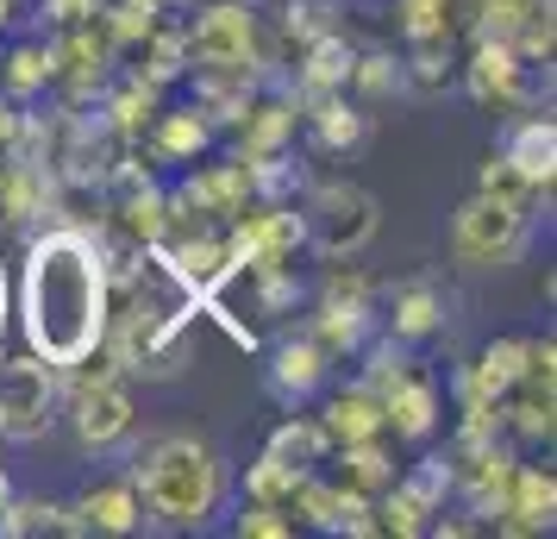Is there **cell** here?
Listing matches in <instances>:
<instances>
[{
	"label": "cell",
	"mask_w": 557,
	"mask_h": 539,
	"mask_svg": "<svg viewBox=\"0 0 557 539\" xmlns=\"http://www.w3.org/2000/svg\"><path fill=\"white\" fill-rule=\"evenodd\" d=\"M107 333V270L82 232H51L26 257V339L38 358L82 364Z\"/></svg>",
	"instance_id": "1"
},
{
	"label": "cell",
	"mask_w": 557,
	"mask_h": 539,
	"mask_svg": "<svg viewBox=\"0 0 557 539\" xmlns=\"http://www.w3.org/2000/svg\"><path fill=\"white\" fill-rule=\"evenodd\" d=\"M213 483H220V470L195 439H163L138 470V489L163 520H201L213 509Z\"/></svg>",
	"instance_id": "2"
},
{
	"label": "cell",
	"mask_w": 557,
	"mask_h": 539,
	"mask_svg": "<svg viewBox=\"0 0 557 539\" xmlns=\"http://www.w3.org/2000/svg\"><path fill=\"white\" fill-rule=\"evenodd\" d=\"M513 245H520V213H513V201L482 195V201H470L457 213V252L470 257V264H495Z\"/></svg>",
	"instance_id": "3"
},
{
	"label": "cell",
	"mask_w": 557,
	"mask_h": 539,
	"mask_svg": "<svg viewBox=\"0 0 557 539\" xmlns=\"http://www.w3.org/2000/svg\"><path fill=\"white\" fill-rule=\"evenodd\" d=\"M45 420H51V377H45V364H32V358L7 364L0 370V427L32 439V433H45Z\"/></svg>",
	"instance_id": "4"
},
{
	"label": "cell",
	"mask_w": 557,
	"mask_h": 539,
	"mask_svg": "<svg viewBox=\"0 0 557 539\" xmlns=\"http://www.w3.org/2000/svg\"><path fill=\"white\" fill-rule=\"evenodd\" d=\"M76 427H82V439L88 445H107V439H120L132 427V402L120 395L113 383H101V389H82V402H76Z\"/></svg>",
	"instance_id": "5"
},
{
	"label": "cell",
	"mask_w": 557,
	"mask_h": 539,
	"mask_svg": "<svg viewBox=\"0 0 557 539\" xmlns=\"http://www.w3.org/2000/svg\"><path fill=\"white\" fill-rule=\"evenodd\" d=\"M320 207H326V245H357L370 232V201L357 188H326Z\"/></svg>",
	"instance_id": "6"
},
{
	"label": "cell",
	"mask_w": 557,
	"mask_h": 539,
	"mask_svg": "<svg viewBox=\"0 0 557 539\" xmlns=\"http://www.w3.org/2000/svg\"><path fill=\"white\" fill-rule=\"evenodd\" d=\"M88 514L101 520V527H132L138 514H132V495L126 489H107V495H88Z\"/></svg>",
	"instance_id": "7"
},
{
	"label": "cell",
	"mask_w": 557,
	"mask_h": 539,
	"mask_svg": "<svg viewBox=\"0 0 557 539\" xmlns=\"http://www.w3.org/2000/svg\"><path fill=\"white\" fill-rule=\"evenodd\" d=\"M332 433H376V408H370V402H338V408H332Z\"/></svg>",
	"instance_id": "8"
},
{
	"label": "cell",
	"mask_w": 557,
	"mask_h": 539,
	"mask_svg": "<svg viewBox=\"0 0 557 539\" xmlns=\"http://www.w3.org/2000/svg\"><path fill=\"white\" fill-rule=\"evenodd\" d=\"M0 327H7V277H0Z\"/></svg>",
	"instance_id": "9"
}]
</instances>
